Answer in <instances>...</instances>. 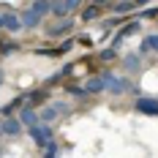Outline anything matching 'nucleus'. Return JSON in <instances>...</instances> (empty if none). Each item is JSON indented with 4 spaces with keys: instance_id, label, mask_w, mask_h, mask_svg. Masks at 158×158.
<instances>
[{
    "instance_id": "f257e3e1",
    "label": "nucleus",
    "mask_w": 158,
    "mask_h": 158,
    "mask_svg": "<svg viewBox=\"0 0 158 158\" xmlns=\"http://www.w3.org/2000/svg\"><path fill=\"white\" fill-rule=\"evenodd\" d=\"M27 134H30V139L38 144V147H44V144L52 139V128H49V123H44V120L35 123V126H30V128H27Z\"/></svg>"
},
{
    "instance_id": "f03ea898",
    "label": "nucleus",
    "mask_w": 158,
    "mask_h": 158,
    "mask_svg": "<svg viewBox=\"0 0 158 158\" xmlns=\"http://www.w3.org/2000/svg\"><path fill=\"white\" fill-rule=\"evenodd\" d=\"M79 3L82 0H57V3H52V14L55 16H68L71 11H77Z\"/></svg>"
},
{
    "instance_id": "7ed1b4c3",
    "label": "nucleus",
    "mask_w": 158,
    "mask_h": 158,
    "mask_svg": "<svg viewBox=\"0 0 158 158\" xmlns=\"http://www.w3.org/2000/svg\"><path fill=\"white\" fill-rule=\"evenodd\" d=\"M71 27H74V22H71V19H60V22H57V25H52V27H49L47 25V33L49 35H52V38H57V35H65V33H71Z\"/></svg>"
},
{
    "instance_id": "20e7f679",
    "label": "nucleus",
    "mask_w": 158,
    "mask_h": 158,
    "mask_svg": "<svg viewBox=\"0 0 158 158\" xmlns=\"http://www.w3.org/2000/svg\"><path fill=\"white\" fill-rule=\"evenodd\" d=\"M136 30H139V19H136V22H128L126 27H120V33L114 35V41H112V47H120V44L126 41L128 35H134V33H136Z\"/></svg>"
},
{
    "instance_id": "39448f33",
    "label": "nucleus",
    "mask_w": 158,
    "mask_h": 158,
    "mask_svg": "<svg viewBox=\"0 0 158 158\" xmlns=\"http://www.w3.org/2000/svg\"><path fill=\"white\" fill-rule=\"evenodd\" d=\"M136 112H142V114H158V98H139L136 101Z\"/></svg>"
},
{
    "instance_id": "423d86ee",
    "label": "nucleus",
    "mask_w": 158,
    "mask_h": 158,
    "mask_svg": "<svg viewBox=\"0 0 158 158\" xmlns=\"http://www.w3.org/2000/svg\"><path fill=\"white\" fill-rule=\"evenodd\" d=\"M106 90L114 95H120V93H126V90H131V82L128 79H117V77H112L109 79V85H106Z\"/></svg>"
},
{
    "instance_id": "0eeeda50",
    "label": "nucleus",
    "mask_w": 158,
    "mask_h": 158,
    "mask_svg": "<svg viewBox=\"0 0 158 158\" xmlns=\"http://www.w3.org/2000/svg\"><path fill=\"white\" fill-rule=\"evenodd\" d=\"M19 120H22V126H27V128H30V126H35L41 117L33 112V106H27V104H25V106H22V112H19Z\"/></svg>"
},
{
    "instance_id": "6e6552de",
    "label": "nucleus",
    "mask_w": 158,
    "mask_h": 158,
    "mask_svg": "<svg viewBox=\"0 0 158 158\" xmlns=\"http://www.w3.org/2000/svg\"><path fill=\"white\" fill-rule=\"evenodd\" d=\"M47 98H49V90H35V93L25 95V104H27V106H38V104H44Z\"/></svg>"
},
{
    "instance_id": "1a4fd4ad",
    "label": "nucleus",
    "mask_w": 158,
    "mask_h": 158,
    "mask_svg": "<svg viewBox=\"0 0 158 158\" xmlns=\"http://www.w3.org/2000/svg\"><path fill=\"white\" fill-rule=\"evenodd\" d=\"M3 27H6V30H11V33H16V30H22L25 25H22V19H19V16L3 14Z\"/></svg>"
},
{
    "instance_id": "9d476101",
    "label": "nucleus",
    "mask_w": 158,
    "mask_h": 158,
    "mask_svg": "<svg viewBox=\"0 0 158 158\" xmlns=\"http://www.w3.org/2000/svg\"><path fill=\"white\" fill-rule=\"evenodd\" d=\"M3 131H6L8 136H16V134L22 131V120H14V117L8 114V117L3 120Z\"/></svg>"
},
{
    "instance_id": "9b49d317",
    "label": "nucleus",
    "mask_w": 158,
    "mask_h": 158,
    "mask_svg": "<svg viewBox=\"0 0 158 158\" xmlns=\"http://www.w3.org/2000/svg\"><path fill=\"white\" fill-rule=\"evenodd\" d=\"M106 85H109V79H106V77H95V79L87 82L85 90H87V93H101V90H106Z\"/></svg>"
},
{
    "instance_id": "f8f14e48",
    "label": "nucleus",
    "mask_w": 158,
    "mask_h": 158,
    "mask_svg": "<svg viewBox=\"0 0 158 158\" xmlns=\"http://www.w3.org/2000/svg\"><path fill=\"white\" fill-rule=\"evenodd\" d=\"M41 19H44V16L38 14V11H33V8H27V11L22 14V25H25V27H35V25H38Z\"/></svg>"
},
{
    "instance_id": "ddd939ff",
    "label": "nucleus",
    "mask_w": 158,
    "mask_h": 158,
    "mask_svg": "<svg viewBox=\"0 0 158 158\" xmlns=\"http://www.w3.org/2000/svg\"><path fill=\"white\" fill-rule=\"evenodd\" d=\"M112 6V11H114V14H128V11H134V8H136V3H134V0H123V3H109Z\"/></svg>"
},
{
    "instance_id": "4468645a",
    "label": "nucleus",
    "mask_w": 158,
    "mask_h": 158,
    "mask_svg": "<svg viewBox=\"0 0 158 158\" xmlns=\"http://www.w3.org/2000/svg\"><path fill=\"white\" fill-rule=\"evenodd\" d=\"M30 8H33V11H38V14H41V16L52 14V3H47V0H35V3H33Z\"/></svg>"
},
{
    "instance_id": "2eb2a0df",
    "label": "nucleus",
    "mask_w": 158,
    "mask_h": 158,
    "mask_svg": "<svg viewBox=\"0 0 158 158\" xmlns=\"http://www.w3.org/2000/svg\"><path fill=\"white\" fill-rule=\"evenodd\" d=\"M142 52H158V33L156 35H147L142 41Z\"/></svg>"
},
{
    "instance_id": "dca6fc26",
    "label": "nucleus",
    "mask_w": 158,
    "mask_h": 158,
    "mask_svg": "<svg viewBox=\"0 0 158 158\" xmlns=\"http://www.w3.org/2000/svg\"><path fill=\"white\" fill-rule=\"evenodd\" d=\"M57 114H60V106L55 104V106H47V109L41 112V120H44V123H52V120H55Z\"/></svg>"
},
{
    "instance_id": "f3484780",
    "label": "nucleus",
    "mask_w": 158,
    "mask_h": 158,
    "mask_svg": "<svg viewBox=\"0 0 158 158\" xmlns=\"http://www.w3.org/2000/svg\"><path fill=\"white\" fill-rule=\"evenodd\" d=\"M98 14H101L98 6H87V8L82 11V19H85V22H93V19H98Z\"/></svg>"
},
{
    "instance_id": "a211bd4d",
    "label": "nucleus",
    "mask_w": 158,
    "mask_h": 158,
    "mask_svg": "<svg viewBox=\"0 0 158 158\" xmlns=\"http://www.w3.org/2000/svg\"><path fill=\"white\" fill-rule=\"evenodd\" d=\"M57 150H60V147H57V142H55V139H49L47 144H44V156H57Z\"/></svg>"
},
{
    "instance_id": "6ab92c4d",
    "label": "nucleus",
    "mask_w": 158,
    "mask_h": 158,
    "mask_svg": "<svg viewBox=\"0 0 158 158\" xmlns=\"http://www.w3.org/2000/svg\"><path fill=\"white\" fill-rule=\"evenodd\" d=\"M65 90H68V95H77V98H85V95H87V90H85V87H77V85H68Z\"/></svg>"
},
{
    "instance_id": "aec40b11",
    "label": "nucleus",
    "mask_w": 158,
    "mask_h": 158,
    "mask_svg": "<svg viewBox=\"0 0 158 158\" xmlns=\"http://www.w3.org/2000/svg\"><path fill=\"white\" fill-rule=\"evenodd\" d=\"M114 55H117V47H109V49H104V52H101L98 57H101V60H112Z\"/></svg>"
},
{
    "instance_id": "412c9836",
    "label": "nucleus",
    "mask_w": 158,
    "mask_h": 158,
    "mask_svg": "<svg viewBox=\"0 0 158 158\" xmlns=\"http://www.w3.org/2000/svg\"><path fill=\"white\" fill-rule=\"evenodd\" d=\"M126 68H139V55H128L126 57Z\"/></svg>"
},
{
    "instance_id": "4be33fe9",
    "label": "nucleus",
    "mask_w": 158,
    "mask_h": 158,
    "mask_svg": "<svg viewBox=\"0 0 158 158\" xmlns=\"http://www.w3.org/2000/svg\"><path fill=\"white\" fill-rule=\"evenodd\" d=\"M0 52L3 55H11V52H16V44H11V41L8 44H0Z\"/></svg>"
},
{
    "instance_id": "5701e85b",
    "label": "nucleus",
    "mask_w": 158,
    "mask_h": 158,
    "mask_svg": "<svg viewBox=\"0 0 158 158\" xmlns=\"http://www.w3.org/2000/svg\"><path fill=\"white\" fill-rule=\"evenodd\" d=\"M104 25H106V27H117V25H120V19H117V16H114V19H106V22H104Z\"/></svg>"
},
{
    "instance_id": "b1692460",
    "label": "nucleus",
    "mask_w": 158,
    "mask_h": 158,
    "mask_svg": "<svg viewBox=\"0 0 158 158\" xmlns=\"http://www.w3.org/2000/svg\"><path fill=\"white\" fill-rule=\"evenodd\" d=\"M95 6H109V0H93Z\"/></svg>"
},
{
    "instance_id": "393cba45",
    "label": "nucleus",
    "mask_w": 158,
    "mask_h": 158,
    "mask_svg": "<svg viewBox=\"0 0 158 158\" xmlns=\"http://www.w3.org/2000/svg\"><path fill=\"white\" fill-rule=\"evenodd\" d=\"M134 3H136V8H139V6H144V3H153V0H134Z\"/></svg>"
},
{
    "instance_id": "a878e982",
    "label": "nucleus",
    "mask_w": 158,
    "mask_h": 158,
    "mask_svg": "<svg viewBox=\"0 0 158 158\" xmlns=\"http://www.w3.org/2000/svg\"><path fill=\"white\" fill-rule=\"evenodd\" d=\"M0 79H3V74H0Z\"/></svg>"
}]
</instances>
